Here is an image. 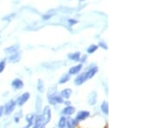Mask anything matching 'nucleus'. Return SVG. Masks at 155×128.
<instances>
[{
	"mask_svg": "<svg viewBox=\"0 0 155 128\" xmlns=\"http://www.w3.org/2000/svg\"><path fill=\"white\" fill-rule=\"evenodd\" d=\"M41 125L46 126L49 123L50 120L52 117V113H51V108L50 107L46 106L43 109L42 114H41Z\"/></svg>",
	"mask_w": 155,
	"mask_h": 128,
	"instance_id": "obj_1",
	"label": "nucleus"
},
{
	"mask_svg": "<svg viewBox=\"0 0 155 128\" xmlns=\"http://www.w3.org/2000/svg\"><path fill=\"white\" fill-rule=\"evenodd\" d=\"M16 106H17L16 101H13V100H10V101H8V102L3 106V113H4L5 115L11 114L12 112L15 110Z\"/></svg>",
	"mask_w": 155,
	"mask_h": 128,
	"instance_id": "obj_2",
	"label": "nucleus"
},
{
	"mask_svg": "<svg viewBox=\"0 0 155 128\" xmlns=\"http://www.w3.org/2000/svg\"><path fill=\"white\" fill-rule=\"evenodd\" d=\"M30 98V93L25 92L23 94H22L16 101V104L19 107H22L26 102L28 101V100Z\"/></svg>",
	"mask_w": 155,
	"mask_h": 128,
	"instance_id": "obj_3",
	"label": "nucleus"
},
{
	"mask_svg": "<svg viewBox=\"0 0 155 128\" xmlns=\"http://www.w3.org/2000/svg\"><path fill=\"white\" fill-rule=\"evenodd\" d=\"M64 99L61 97L60 96H58V95H56V96H52V97L48 98V103L51 105H57V104H62V103H64Z\"/></svg>",
	"mask_w": 155,
	"mask_h": 128,
	"instance_id": "obj_4",
	"label": "nucleus"
},
{
	"mask_svg": "<svg viewBox=\"0 0 155 128\" xmlns=\"http://www.w3.org/2000/svg\"><path fill=\"white\" fill-rule=\"evenodd\" d=\"M76 112V108L72 106H67L61 110V114L62 116H70L72 115Z\"/></svg>",
	"mask_w": 155,
	"mask_h": 128,
	"instance_id": "obj_5",
	"label": "nucleus"
},
{
	"mask_svg": "<svg viewBox=\"0 0 155 128\" xmlns=\"http://www.w3.org/2000/svg\"><path fill=\"white\" fill-rule=\"evenodd\" d=\"M90 116V112L86 111V110H82V111L78 112L77 115H76V120L78 121H83V120H86Z\"/></svg>",
	"mask_w": 155,
	"mask_h": 128,
	"instance_id": "obj_6",
	"label": "nucleus"
},
{
	"mask_svg": "<svg viewBox=\"0 0 155 128\" xmlns=\"http://www.w3.org/2000/svg\"><path fill=\"white\" fill-rule=\"evenodd\" d=\"M87 101H88V104L90 106H93L97 103V94L96 91H92L89 94L88 98H87Z\"/></svg>",
	"mask_w": 155,
	"mask_h": 128,
	"instance_id": "obj_7",
	"label": "nucleus"
},
{
	"mask_svg": "<svg viewBox=\"0 0 155 128\" xmlns=\"http://www.w3.org/2000/svg\"><path fill=\"white\" fill-rule=\"evenodd\" d=\"M86 81H87L86 72H84V73H81L80 75H78L77 78H75V80H74V83H75V85H77V86H80Z\"/></svg>",
	"mask_w": 155,
	"mask_h": 128,
	"instance_id": "obj_8",
	"label": "nucleus"
},
{
	"mask_svg": "<svg viewBox=\"0 0 155 128\" xmlns=\"http://www.w3.org/2000/svg\"><path fill=\"white\" fill-rule=\"evenodd\" d=\"M11 86L12 88L15 89H21L23 88L24 83L20 78H16V79H14L13 81L11 82Z\"/></svg>",
	"mask_w": 155,
	"mask_h": 128,
	"instance_id": "obj_9",
	"label": "nucleus"
},
{
	"mask_svg": "<svg viewBox=\"0 0 155 128\" xmlns=\"http://www.w3.org/2000/svg\"><path fill=\"white\" fill-rule=\"evenodd\" d=\"M72 94V89H69V88H67V89H64L60 91V96H61L63 99H69L71 97Z\"/></svg>",
	"mask_w": 155,
	"mask_h": 128,
	"instance_id": "obj_10",
	"label": "nucleus"
},
{
	"mask_svg": "<svg viewBox=\"0 0 155 128\" xmlns=\"http://www.w3.org/2000/svg\"><path fill=\"white\" fill-rule=\"evenodd\" d=\"M82 68H83V64H77V65H75V66H72V67H71L70 69H69L68 74L69 75H76V74H78V73L82 70Z\"/></svg>",
	"mask_w": 155,
	"mask_h": 128,
	"instance_id": "obj_11",
	"label": "nucleus"
},
{
	"mask_svg": "<svg viewBox=\"0 0 155 128\" xmlns=\"http://www.w3.org/2000/svg\"><path fill=\"white\" fill-rule=\"evenodd\" d=\"M78 125V121L76 119L71 118L67 119V128H76Z\"/></svg>",
	"mask_w": 155,
	"mask_h": 128,
	"instance_id": "obj_12",
	"label": "nucleus"
},
{
	"mask_svg": "<svg viewBox=\"0 0 155 128\" xmlns=\"http://www.w3.org/2000/svg\"><path fill=\"white\" fill-rule=\"evenodd\" d=\"M97 71H98V68L97 66H94V67H91L88 71H86V77H87V80L92 78L96 74H97Z\"/></svg>",
	"mask_w": 155,
	"mask_h": 128,
	"instance_id": "obj_13",
	"label": "nucleus"
},
{
	"mask_svg": "<svg viewBox=\"0 0 155 128\" xmlns=\"http://www.w3.org/2000/svg\"><path fill=\"white\" fill-rule=\"evenodd\" d=\"M20 59H21L20 53H19L18 52H14V53H12V55L9 58V61L11 63H17L20 60Z\"/></svg>",
	"mask_w": 155,
	"mask_h": 128,
	"instance_id": "obj_14",
	"label": "nucleus"
},
{
	"mask_svg": "<svg viewBox=\"0 0 155 128\" xmlns=\"http://www.w3.org/2000/svg\"><path fill=\"white\" fill-rule=\"evenodd\" d=\"M57 95V87L56 85H53L48 89V99L52 96H54Z\"/></svg>",
	"mask_w": 155,
	"mask_h": 128,
	"instance_id": "obj_15",
	"label": "nucleus"
},
{
	"mask_svg": "<svg viewBox=\"0 0 155 128\" xmlns=\"http://www.w3.org/2000/svg\"><path fill=\"white\" fill-rule=\"evenodd\" d=\"M101 110H102L103 113L105 115H108L109 114V103H108V101H103V103L101 104Z\"/></svg>",
	"mask_w": 155,
	"mask_h": 128,
	"instance_id": "obj_16",
	"label": "nucleus"
},
{
	"mask_svg": "<svg viewBox=\"0 0 155 128\" xmlns=\"http://www.w3.org/2000/svg\"><path fill=\"white\" fill-rule=\"evenodd\" d=\"M71 79V75H69L68 73L67 74H64L61 78L59 79V84H64V83H67V82H69V80Z\"/></svg>",
	"mask_w": 155,
	"mask_h": 128,
	"instance_id": "obj_17",
	"label": "nucleus"
},
{
	"mask_svg": "<svg viewBox=\"0 0 155 128\" xmlns=\"http://www.w3.org/2000/svg\"><path fill=\"white\" fill-rule=\"evenodd\" d=\"M19 49V46L18 45H14V46H10V47H7V48L4 49V52H7V53H14V52H17V50Z\"/></svg>",
	"mask_w": 155,
	"mask_h": 128,
	"instance_id": "obj_18",
	"label": "nucleus"
},
{
	"mask_svg": "<svg viewBox=\"0 0 155 128\" xmlns=\"http://www.w3.org/2000/svg\"><path fill=\"white\" fill-rule=\"evenodd\" d=\"M26 121H27V125H29V127H32L34 125V113H29L26 116Z\"/></svg>",
	"mask_w": 155,
	"mask_h": 128,
	"instance_id": "obj_19",
	"label": "nucleus"
},
{
	"mask_svg": "<svg viewBox=\"0 0 155 128\" xmlns=\"http://www.w3.org/2000/svg\"><path fill=\"white\" fill-rule=\"evenodd\" d=\"M37 90L40 93H43L45 91V83L43 80L39 79L37 81Z\"/></svg>",
	"mask_w": 155,
	"mask_h": 128,
	"instance_id": "obj_20",
	"label": "nucleus"
},
{
	"mask_svg": "<svg viewBox=\"0 0 155 128\" xmlns=\"http://www.w3.org/2000/svg\"><path fill=\"white\" fill-rule=\"evenodd\" d=\"M67 119L66 118V116H61L60 118L58 123V127L59 128H66L67 127Z\"/></svg>",
	"mask_w": 155,
	"mask_h": 128,
	"instance_id": "obj_21",
	"label": "nucleus"
},
{
	"mask_svg": "<svg viewBox=\"0 0 155 128\" xmlns=\"http://www.w3.org/2000/svg\"><path fill=\"white\" fill-rule=\"evenodd\" d=\"M68 58L70 59H72V60H74V61L80 60V52H73V53L68 54Z\"/></svg>",
	"mask_w": 155,
	"mask_h": 128,
	"instance_id": "obj_22",
	"label": "nucleus"
},
{
	"mask_svg": "<svg viewBox=\"0 0 155 128\" xmlns=\"http://www.w3.org/2000/svg\"><path fill=\"white\" fill-rule=\"evenodd\" d=\"M98 46L97 45H91L90 46V47H88V49H87V52L88 53H93V52H95L98 49Z\"/></svg>",
	"mask_w": 155,
	"mask_h": 128,
	"instance_id": "obj_23",
	"label": "nucleus"
},
{
	"mask_svg": "<svg viewBox=\"0 0 155 128\" xmlns=\"http://www.w3.org/2000/svg\"><path fill=\"white\" fill-rule=\"evenodd\" d=\"M5 64H6L5 59H3V60H2L1 62H0V73H2L3 71V70H4L5 68Z\"/></svg>",
	"mask_w": 155,
	"mask_h": 128,
	"instance_id": "obj_24",
	"label": "nucleus"
},
{
	"mask_svg": "<svg viewBox=\"0 0 155 128\" xmlns=\"http://www.w3.org/2000/svg\"><path fill=\"white\" fill-rule=\"evenodd\" d=\"M21 113H22V112L20 111V112H18V113H17V114H16L15 119H14V120H15V122H16V123H18L19 120H20V118L22 117V114H21Z\"/></svg>",
	"mask_w": 155,
	"mask_h": 128,
	"instance_id": "obj_25",
	"label": "nucleus"
},
{
	"mask_svg": "<svg viewBox=\"0 0 155 128\" xmlns=\"http://www.w3.org/2000/svg\"><path fill=\"white\" fill-rule=\"evenodd\" d=\"M100 46V47H102L103 48H104V49H107L108 47H107V46H106V44H104V43H103V42H99L98 44V47Z\"/></svg>",
	"mask_w": 155,
	"mask_h": 128,
	"instance_id": "obj_26",
	"label": "nucleus"
},
{
	"mask_svg": "<svg viewBox=\"0 0 155 128\" xmlns=\"http://www.w3.org/2000/svg\"><path fill=\"white\" fill-rule=\"evenodd\" d=\"M3 114V106H0V118Z\"/></svg>",
	"mask_w": 155,
	"mask_h": 128,
	"instance_id": "obj_27",
	"label": "nucleus"
},
{
	"mask_svg": "<svg viewBox=\"0 0 155 128\" xmlns=\"http://www.w3.org/2000/svg\"><path fill=\"white\" fill-rule=\"evenodd\" d=\"M41 125H33V128H39Z\"/></svg>",
	"mask_w": 155,
	"mask_h": 128,
	"instance_id": "obj_28",
	"label": "nucleus"
},
{
	"mask_svg": "<svg viewBox=\"0 0 155 128\" xmlns=\"http://www.w3.org/2000/svg\"><path fill=\"white\" fill-rule=\"evenodd\" d=\"M45 127H46V126H43V125H41V126H40V127H39V128H45Z\"/></svg>",
	"mask_w": 155,
	"mask_h": 128,
	"instance_id": "obj_29",
	"label": "nucleus"
},
{
	"mask_svg": "<svg viewBox=\"0 0 155 128\" xmlns=\"http://www.w3.org/2000/svg\"><path fill=\"white\" fill-rule=\"evenodd\" d=\"M29 127H29V125H27V126H26V127H24L23 128H29Z\"/></svg>",
	"mask_w": 155,
	"mask_h": 128,
	"instance_id": "obj_30",
	"label": "nucleus"
}]
</instances>
